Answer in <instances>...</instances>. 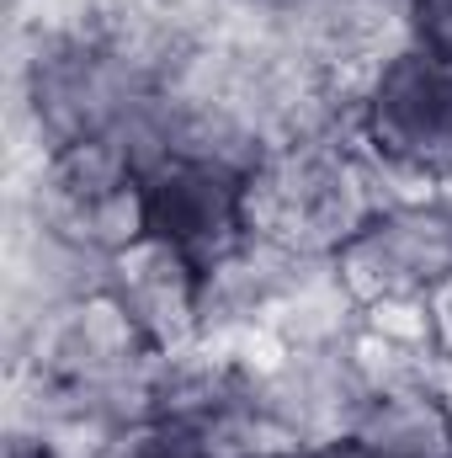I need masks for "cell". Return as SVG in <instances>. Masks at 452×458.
I'll list each match as a JSON object with an SVG mask.
<instances>
[{"instance_id":"30bf717a","label":"cell","mask_w":452,"mask_h":458,"mask_svg":"<svg viewBox=\"0 0 452 458\" xmlns=\"http://www.w3.org/2000/svg\"><path fill=\"white\" fill-rule=\"evenodd\" d=\"M426 384L437 389V400L448 405V416H452V357H437V362L426 368Z\"/></svg>"},{"instance_id":"7a4b0ae2","label":"cell","mask_w":452,"mask_h":458,"mask_svg":"<svg viewBox=\"0 0 452 458\" xmlns=\"http://www.w3.org/2000/svg\"><path fill=\"white\" fill-rule=\"evenodd\" d=\"M362 144L399 176L452 187V54L405 43L356 102Z\"/></svg>"},{"instance_id":"5b68a950","label":"cell","mask_w":452,"mask_h":458,"mask_svg":"<svg viewBox=\"0 0 452 458\" xmlns=\"http://www.w3.org/2000/svg\"><path fill=\"white\" fill-rule=\"evenodd\" d=\"M165 352L122 315L113 293H91L75 304H59L32 320L27 336V378L43 384H122L144 368H155Z\"/></svg>"},{"instance_id":"9c48e42d","label":"cell","mask_w":452,"mask_h":458,"mask_svg":"<svg viewBox=\"0 0 452 458\" xmlns=\"http://www.w3.org/2000/svg\"><path fill=\"white\" fill-rule=\"evenodd\" d=\"M421 315H426V336H431V352L437 357H452V277L442 288H431L421 299Z\"/></svg>"},{"instance_id":"ba28073f","label":"cell","mask_w":452,"mask_h":458,"mask_svg":"<svg viewBox=\"0 0 452 458\" xmlns=\"http://www.w3.org/2000/svg\"><path fill=\"white\" fill-rule=\"evenodd\" d=\"M405 5H410V38L452 54V0H405Z\"/></svg>"},{"instance_id":"6da1fadb","label":"cell","mask_w":452,"mask_h":458,"mask_svg":"<svg viewBox=\"0 0 452 458\" xmlns=\"http://www.w3.org/2000/svg\"><path fill=\"white\" fill-rule=\"evenodd\" d=\"M389 182L399 176L362 144L356 128L293 139L245 176L250 234L282 250L336 256L383 203L399 198L389 192Z\"/></svg>"},{"instance_id":"52a82bcc","label":"cell","mask_w":452,"mask_h":458,"mask_svg":"<svg viewBox=\"0 0 452 458\" xmlns=\"http://www.w3.org/2000/svg\"><path fill=\"white\" fill-rule=\"evenodd\" d=\"M346 437L372 458H452V416L426 378H410L378 389Z\"/></svg>"},{"instance_id":"3957f363","label":"cell","mask_w":452,"mask_h":458,"mask_svg":"<svg viewBox=\"0 0 452 458\" xmlns=\"http://www.w3.org/2000/svg\"><path fill=\"white\" fill-rule=\"evenodd\" d=\"M336 267L362 310L415 304L452 277V198H394L336 250Z\"/></svg>"},{"instance_id":"277c9868","label":"cell","mask_w":452,"mask_h":458,"mask_svg":"<svg viewBox=\"0 0 452 458\" xmlns=\"http://www.w3.org/2000/svg\"><path fill=\"white\" fill-rule=\"evenodd\" d=\"M138 192H144V234L187 256L197 272L219 267L229 250L250 240L245 171L234 165L171 155L138 176Z\"/></svg>"},{"instance_id":"8992f818","label":"cell","mask_w":452,"mask_h":458,"mask_svg":"<svg viewBox=\"0 0 452 458\" xmlns=\"http://www.w3.org/2000/svg\"><path fill=\"white\" fill-rule=\"evenodd\" d=\"M197 288H203V272L171 245H160L155 234H138L128 250H117L107 272V293L149 336L155 352L197 346Z\"/></svg>"}]
</instances>
